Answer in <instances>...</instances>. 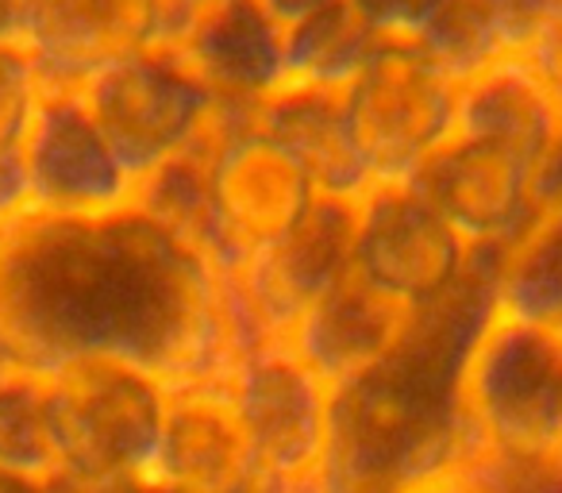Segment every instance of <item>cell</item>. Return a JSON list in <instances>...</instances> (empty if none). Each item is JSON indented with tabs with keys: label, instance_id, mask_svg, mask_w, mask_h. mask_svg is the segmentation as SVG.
Returning <instances> with one entry per match:
<instances>
[{
	"label": "cell",
	"instance_id": "6da1fadb",
	"mask_svg": "<svg viewBox=\"0 0 562 493\" xmlns=\"http://www.w3.org/2000/svg\"><path fill=\"white\" fill-rule=\"evenodd\" d=\"M0 339L20 370L127 362L181 385H227L262 344L227 278L135 204L104 216L24 212L0 227Z\"/></svg>",
	"mask_w": 562,
	"mask_h": 493
},
{
	"label": "cell",
	"instance_id": "7a4b0ae2",
	"mask_svg": "<svg viewBox=\"0 0 562 493\" xmlns=\"http://www.w3.org/2000/svg\"><path fill=\"white\" fill-rule=\"evenodd\" d=\"M505 251L474 247L470 267L431 305L408 313L401 339L331 390L328 470L351 493H397L477 459L462 416V370L497 316Z\"/></svg>",
	"mask_w": 562,
	"mask_h": 493
},
{
	"label": "cell",
	"instance_id": "3957f363",
	"mask_svg": "<svg viewBox=\"0 0 562 493\" xmlns=\"http://www.w3.org/2000/svg\"><path fill=\"white\" fill-rule=\"evenodd\" d=\"M339 97L370 186L413 181L459 127V81L416 40H374Z\"/></svg>",
	"mask_w": 562,
	"mask_h": 493
},
{
	"label": "cell",
	"instance_id": "277c9868",
	"mask_svg": "<svg viewBox=\"0 0 562 493\" xmlns=\"http://www.w3.org/2000/svg\"><path fill=\"white\" fill-rule=\"evenodd\" d=\"M559 413L562 332L493 316L462 370V416L477 459H547Z\"/></svg>",
	"mask_w": 562,
	"mask_h": 493
},
{
	"label": "cell",
	"instance_id": "5b68a950",
	"mask_svg": "<svg viewBox=\"0 0 562 493\" xmlns=\"http://www.w3.org/2000/svg\"><path fill=\"white\" fill-rule=\"evenodd\" d=\"M58 474L116 482L155 470L170 385L127 362H78L47 378Z\"/></svg>",
	"mask_w": 562,
	"mask_h": 493
},
{
	"label": "cell",
	"instance_id": "8992f818",
	"mask_svg": "<svg viewBox=\"0 0 562 493\" xmlns=\"http://www.w3.org/2000/svg\"><path fill=\"white\" fill-rule=\"evenodd\" d=\"M135 181L201 139L216 97L173 47L135 55L78 89Z\"/></svg>",
	"mask_w": 562,
	"mask_h": 493
},
{
	"label": "cell",
	"instance_id": "52a82bcc",
	"mask_svg": "<svg viewBox=\"0 0 562 493\" xmlns=\"http://www.w3.org/2000/svg\"><path fill=\"white\" fill-rule=\"evenodd\" d=\"M470 255L474 247L413 181H382L355 201V278L408 313L443 298Z\"/></svg>",
	"mask_w": 562,
	"mask_h": 493
},
{
	"label": "cell",
	"instance_id": "ba28073f",
	"mask_svg": "<svg viewBox=\"0 0 562 493\" xmlns=\"http://www.w3.org/2000/svg\"><path fill=\"white\" fill-rule=\"evenodd\" d=\"M181 27L173 0H27L20 47L43 93H78L127 58L173 47Z\"/></svg>",
	"mask_w": 562,
	"mask_h": 493
},
{
	"label": "cell",
	"instance_id": "9c48e42d",
	"mask_svg": "<svg viewBox=\"0 0 562 493\" xmlns=\"http://www.w3.org/2000/svg\"><path fill=\"white\" fill-rule=\"evenodd\" d=\"M224 393L262 478H297L324 467L331 390L281 339L247 347Z\"/></svg>",
	"mask_w": 562,
	"mask_h": 493
},
{
	"label": "cell",
	"instance_id": "30bf717a",
	"mask_svg": "<svg viewBox=\"0 0 562 493\" xmlns=\"http://www.w3.org/2000/svg\"><path fill=\"white\" fill-rule=\"evenodd\" d=\"M27 212L40 216H104L135 201V178L81 93H43L27 120L24 143Z\"/></svg>",
	"mask_w": 562,
	"mask_h": 493
},
{
	"label": "cell",
	"instance_id": "8fae6325",
	"mask_svg": "<svg viewBox=\"0 0 562 493\" xmlns=\"http://www.w3.org/2000/svg\"><path fill=\"white\" fill-rule=\"evenodd\" d=\"M212 193H216L220 274H235L250 259L278 247L285 235L305 224V216L321 201L313 178L270 135L258 132V124H247L216 150Z\"/></svg>",
	"mask_w": 562,
	"mask_h": 493
},
{
	"label": "cell",
	"instance_id": "7c38bea8",
	"mask_svg": "<svg viewBox=\"0 0 562 493\" xmlns=\"http://www.w3.org/2000/svg\"><path fill=\"white\" fill-rule=\"evenodd\" d=\"M355 274V201L321 197L293 235L224 274L258 339H281L290 324Z\"/></svg>",
	"mask_w": 562,
	"mask_h": 493
},
{
	"label": "cell",
	"instance_id": "4fadbf2b",
	"mask_svg": "<svg viewBox=\"0 0 562 493\" xmlns=\"http://www.w3.org/2000/svg\"><path fill=\"white\" fill-rule=\"evenodd\" d=\"M413 186L470 243L508 251L539 216L536 173L493 143L451 135L416 170Z\"/></svg>",
	"mask_w": 562,
	"mask_h": 493
},
{
	"label": "cell",
	"instance_id": "5bb4252c",
	"mask_svg": "<svg viewBox=\"0 0 562 493\" xmlns=\"http://www.w3.org/2000/svg\"><path fill=\"white\" fill-rule=\"evenodd\" d=\"M150 474L173 493H258L262 470L220 385L170 390V413Z\"/></svg>",
	"mask_w": 562,
	"mask_h": 493
},
{
	"label": "cell",
	"instance_id": "9a60e30c",
	"mask_svg": "<svg viewBox=\"0 0 562 493\" xmlns=\"http://www.w3.org/2000/svg\"><path fill=\"white\" fill-rule=\"evenodd\" d=\"M173 51L216 101L258 104L285 86V32L255 0H212L196 9Z\"/></svg>",
	"mask_w": 562,
	"mask_h": 493
},
{
	"label": "cell",
	"instance_id": "2e32d148",
	"mask_svg": "<svg viewBox=\"0 0 562 493\" xmlns=\"http://www.w3.org/2000/svg\"><path fill=\"white\" fill-rule=\"evenodd\" d=\"M408 324V309L393 305L359 278H344L336 290L316 298L281 344L290 347L328 390L351 382L367 367H374L401 339Z\"/></svg>",
	"mask_w": 562,
	"mask_h": 493
},
{
	"label": "cell",
	"instance_id": "e0dca14e",
	"mask_svg": "<svg viewBox=\"0 0 562 493\" xmlns=\"http://www.w3.org/2000/svg\"><path fill=\"white\" fill-rule=\"evenodd\" d=\"M454 135L493 143L539 173L562 139V101L524 58L505 55L459 86Z\"/></svg>",
	"mask_w": 562,
	"mask_h": 493
},
{
	"label": "cell",
	"instance_id": "ac0fdd59",
	"mask_svg": "<svg viewBox=\"0 0 562 493\" xmlns=\"http://www.w3.org/2000/svg\"><path fill=\"white\" fill-rule=\"evenodd\" d=\"M255 124L313 178L321 197L359 201L370 189V173L355 147L344 97L331 89L285 81L255 104Z\"/></svg>",
	"mask_w": 562,
	"mask_h": 493
},
{
	"label": "cell",
	"instance_id": "d6986e66",
	"mask_svg": "<svg viewBox=\"0 0 562 493\" xmlns=\"http://www.w3.org/2000/svg\"><path fill=\"white\" fill-rule=\"evenodd\" d=\"M497 316L562 328V197L539 209L528 232L501 259Z\"/></svg>",
	"mask_w": 562,
	"mask_h": 493
},
{
	"label": "cell",
	"instance_id": "ffe728a7",
	"mask_svg": "<svg viewBox=\"0 0 562 493\" xmlns=\"http://www.w3.org/2000/svg\"><path fill=\"white\" fill-rule=\"evenodd\" d=\"M374 40L378 35L355 16L351 4L336 0L285 32V81L344 93V86L367 63Z\"/></svg>",
	"mask_w": 562,
	"mask_h": 493
},
{
	"label": "cell",
	"instance_id": "44dd1931",
	"mask_svg": "<svg viewBox=\"0 0 562 493\" xmlns=\"http://www.w3.org/2000/svg\"><path fill=\"white\" fill-rule=\"evenodd\" d=\"M0 470L32 478L58 474L50 385L32 370H12L0 382Z\"/></svg>",
	"mask_w": 562,
	"mask_h": 493
},
{
	"label": "cell",
	"instance_id": "7402d4cb",
	"mask_svg": "<svg viewBox=\"0 0 562 493\" xmlns=\"http://www.w3.org/2000/svg\"><path fill=\"white\" fill-rule=\"evenodd\" d=\"M416 43L459 86L474 78L477 70L493 66L497 58H505V47H501L490 16H485L482 0H439V9L431 12L428 27L416 35Z\"/></svg>",
	"mask_w": 562,
	"mask_h": 493
},
{
	"label": "cell",
	"instance_id": "603a6c76",
	"mask_svg": "<svg viewBox=\"0 0 562 493\" xmlns=\"http://www.w3.org/2000/svg\"><path fill=\"white\" fill-rule=\"evenodd\" d=\"M43 97L40 74L24 47H0V147H20Z\"/></svg>",
	"mask_w": 562,
	"mask_h": 493
},
{
	"label": "cell",
	"instance_id": "cb8c5ba5",
	"mask_svg": "<svg viewBox=\"0 0 562 493\" xmlns=\"http://www.w3.org/2000/svg\"><path fill=\"white\" fill-rule=\"evenodd\" d=\"M505 55H520L547 24L562 12V0H482Z\"/></svg>",
	"mask_w": 562,
	"mask_h": 493
},
{
	"label": "cell",
	"instance_id": "d4e9b609",
	"mask_svg": "<svg viewBox=\"0 0 562 493\" xmlns=\"http://www.w3.org/2000/svg\"><path fill=\"white\" fill-rule=\"evenodd\" d=\"M347 4L378 40H416L439 9V0H347Z\"/></svg>",
	"mask_w": 562,
	"mask_h": 493
},
{
	"label": "cell",
	"instance_id": "484cf974",
	"mask_svg": "<svg viewBox=\"0 0 562 493\" xmlns=\"http://www.w3.org/2000/svg\"><path fill=\"white\" fill-rule=\"evenodd\" d=\"M27 212L24 158L20 147H0V227Z\"/></svg>",
	"mask_w": 562,
	"mask_h": 493
},
{
	"label": "cell",
	"instance_id": "4316f807",
	"mask_svg": "<svg viewBox=\"0 0 562 493\" xmlns=\"http://www.w3.org/2000/svg\"><path fill=\"white\" fill-rule=\"evenodd\" d=\"M397 493H493V485L485 482L474 467H462V470H447V474H439V478H428V482H416Z\"/></svg>",
	"mask_w": 562,
	"mask_h": 493
},
{
	"label": "cell",
	"instance_id": "83f0119b",
	"mask_svg": "<svg viewBox=\"0 0 562 493\" xmlns=\"http://www.w3.org/2000/svg\"><path fill=\"white\" fill-rule=\"evenodd\" d=\"M255 4L281 27V32H290L293 24L316 16V12L328 9V4H336V0H255Z\"/></svg>",
	"mask_w": 562,
	"mask_h": 493
},
{
	"label": "cell",
	"instance_id": "f1b7e54d",
	"mask_svg": "<svg viewBox=\"0 0 562 493\" xmlns=\"http://www.w3.org/2000/svg\"><path fill=\"white\" fill-rule=\"evenodd\" d=\"M74 493H173L170 485H162L155 474H139V478H116V482H74Z\"/></svg>",
	"mask_w": 562,
	"mask_h": 493
},
{
	"label": "cell",
	"instance_id": "f546056e",
	"mask_svg": "<svg viewBox=\"0 0 562 493\" xmlns=\"http://www.w3.org/2000/svg\"><path fill=\"white\" fill-rule=\"evenodd\" d=\"M0 493H74L70 478L50 474V478H32V474H12L0 470Z\"/></svg>",
	"mask_w": 562,
	"mask_h": 493
},
{
	"label": "cell",
	"instance_id": "4dcf8cb0",
	"mask_svg": "<svg viewBox=\"0 0 562 493\" xmlns=\"http://www.w3.org/2000/svg\"><path fill=\"white\" fill-rule=\"evenodd\" d=\"M27 0H0V47H20Z\"/></svg>",
	"mask_w": 562,
	"mask_h": 493
},
{
	"label": "cell",
	"instance_id": "1f68e13d",
	"mask_svg": "<svg viewBox=\"0 0 562 493\" xmlns=\"http://www.w3.org/2000/svg\"><path fill=\"white\" fill-rule=\"evenodd\" d=\"M547 462L562 467V413H559V424H554V436H551V451H547Z\"/></svg>",
	"mask_w": 562,
	"mask_h": 493
},
{
	"label": "cell",
	"instance_id": "d6a6232c",
	"mask_svg": "<svg viewBox=\"0 0 562 493\" xmlns=\"http://www.w3.org/2000/svg\"><path fill=\"white\" fill-rule=\"evenodd\" d=\"M12 370H20V367H16V359H12L9 347H4V339H0V382H4V378H9Z\"/></svg>",
	"mask_w": 562,
	"mask_h": 493
},
{
	"label": "cell",
	"instance_id": "836d02e7",
	"mask_svg": "<svg viewBox=\"0 0 562 493\" xmlns=\"http://www.w3.org/2000/svg\"><path fill=\"white\" fill-rule=\"evenodd\" d=\"M204 4H212V0H173V9H178V12H181V16H186V20L193 16L196 9H204Z\"/></svg>",
	"mask_w": 562,
	"mask_h": 493
},
{
	"label": "cell",
	"instance_id": "e575fe53",
	"mask_svg": "<svg viewBox=\"0 0 562 493\" xmlns=\"http://www.w3.org/2000/svg\"><path fill=\"white\" fill-rule=\"evenodd\" d=\"M559 332H562V328H559Z\"/></svg>",
	"mask_w": 562,
	"mask_h": 493
}]
</instances>
